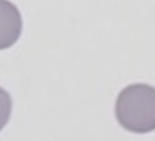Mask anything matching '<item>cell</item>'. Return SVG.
I'll use <instances>...</instances> for the list:
<instances>
[{
  "label": "cell",
  "instance_id": "6da1fadb",
  "mask_svg": "<svg viewBox=\"0 0 155 141\" xmlns=\"http://www.w3.org/2000/svg\"><path fill=\"white\" fill-rule=\"evenodd\" d=\"M116 118L124 129L143 134L155 130V87L131 84L117 96Z\"/></svg>",
  "mask_w": 155,
  "mask_h": 141
},
{
  "label": "cell",
  "instance_id": "7a4b0ae2",
  "mask_svg": "<svg viewBox=\"0 0 155 141\" xmlns=\"http://www.w3.org/2000/svg\"><path fill=\"white\" fill-rule=\"evenodd\" d=\"M21 33L22 16L18 7L10 0H0V50L11 48Z\"/></svg>",
  "mask_w": 155,
  "mask_h": 141
},
{
  "label": "cell",
  "instance_id": "3957f363",
  "mask_svg": "<svg viewBox=\"0 0 155 141\" xmlns=\"http://www.w3.org/2000/svg\"><path fill=\"white\" fill-rule=\"evenodd\" d=\"M11 109H12V102L11 96L4 88L0 87V130L7 125L11 115Z\"/></svg>",
  "mask_w": 155,
  "mask_h": 141
}]
</instances>
